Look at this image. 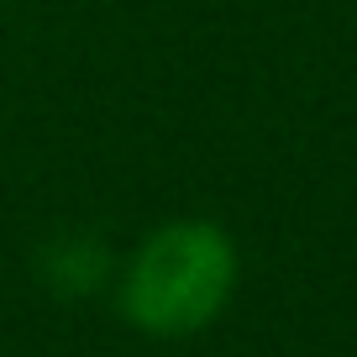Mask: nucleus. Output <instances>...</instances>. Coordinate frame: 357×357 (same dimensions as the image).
I'll use <instances>...</instances> for the list:
<instances>
[{"label": "nucleus", "mask_w": 357, "mask_h": 357, "mask_svg": "<svg viewBox=\"0 0 357 357\" xmlns=\"http://www.w3.org/2000/svg\"><path fill=\"white\" fill-rule=\"evenodd\" d=\"M242 257L226 226L205 215L163 221L132 247L116 279V305L142 336L178 342L195 336L231 305Z\"/></svg>", "instance_id": "obj_1"}]
</instances>
